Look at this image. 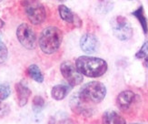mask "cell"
Returning a JSON list of instances; mask_svg holds the SVG:
<instances>
[{"mask_svg": "<svg viewBox=\"0 0 148 124\" xmlns=\"http://www.w3.org/2000/svg\"><path fill=\"white\" fill-rule=\"evenodd\" d=\"M75 67L83 76L99 78L106 72L107 63L99 57L81 56L75 60Z\"/></svg>", "mask_w": 148, "mask_h": 124, "instance_id": "obj_1", "label": "cell"}, {"mask_svg": "<svg viewBox=\"0 0 148 124\" xmlns=\"http://www.w3.org/2000/svg\"><path fill=\"white\" fill-rule=\"evenodd\" d=\"M62 41V31L56 27H48L41 32L38 43L45 54H53L58 50Z\"/></svg>", "mask_w": 148, "mask_h": 124, "instance_id": "obj_2", "label": "cell"}, {"mask_svg": "<svg viewBox=\"0 0 148 124\" xmlns=\"http://www.w3.org/2000/svg\"><path fill=\"white\" fill-rule=\"evenodd\" d=\"M106 88L99 81H92L84 85L78 93V98L82 102L99 103L105 99Z\"/></svg>", "mask_w": 148, "mask_h": 124, "instance_id": "obj_3", "label": "cell"}, {"mask_svg": "<svg viewBox=\"0 0 148 124\" xmlns=\"http://www.w3.org/2000/svg\"><path fill=\"white\" fill-rule=\"evenodd\" d=\"M21 4L28 20L33 25H39L45 21L47 12L39 0H23Z\"/></svg>", "mask_w": 148, "mask_h": 124, "instance_id": "obj_4", "label": "cell"}, {"mask_svg": "<svg viewBox=\"0 0 148 124\" xmlns=\"http://www.w3.org/2000/svg\"><path fill=\"white\" fill-rule=\"evenodd\" d=\"M114 35L121 41L130 39L133 36V28L131 23L125 17L117 16L112 18L110 22Z\"/></svg>", "mask_w": 148, "mask_h": 124, "instance_id": "obj_5", "label": "cell"}, {"mask_svg": "<svg viewBox=\"0 0 148 124\" xmlns=\"http://www.w3.org/2000/svg\"><path fill=\"white\" fill-rule=\"evenodd\" d=\"M16 37L20 44L27 49H34L36 45V33L29 25L23 23L16 29Z\"/></svg>", "mask_w": 148, "mask_h": 124, "instance_id": "obj_6", "label": "cell"}, {"mask_svg": "<svg viewBox=\"0 0 148 124\" xmlns=\"http://www.w3.org/2000/svg\"><path fill=\"white\" fill-rule=\"evenodd\" d=\"M60 71L65 80L68 82L71 87H75L83 82V75L77 70L74 64L69 61H65L61 64Z\"/></svg>", "mask_w": 148, "mask_h": 124, "instance_id": "obj_7", "label": "cell"}, {"mask_svg": "<svg viewBox=\"0 0 148 124\" xmlns=\"http://www.w3.org/2000/svg\"><path fill=\"white\" fill-rule=\"evenodd\" d=\"M81 49L86 54H93L97 51L99 48V42L97 37L93 34H85L80 39Z\"/></svg>", "mask_w": 148, "mask_h": 124, "instance_id": "obj_8", "label": "cell"}, {"mask_svg": "<svg viewBox=\"0 0 148 124\" xmlns=\"http://www.w3.org/2000/svg\"><path fill=\"white\" fill-rule=\"evenodd\" d=\"M136 100V94L132 90H124L116 98V105L122 112H125L131 107Z\"/></svg>", "mask_w": 148, "mask_h": 124, "instance_id": "obj_9", "label": "cell"}, {"mask_svg": "<svg viewBox=\"0 0 148 124\" xmlns=\"http://www.w3.org/2000/svg\"><path fill=\"white\" fill-rule=\"evenodd\" d=\"M16 95H17V101L18 105L20 107H24L27 103L29 97L31 96V90L21 82H18L15 86Z\"/></svg>", "mask_w": 148, "mask_h": 124, "instance_id": "obj_10", "label": "cell"}, {"mask_svg": "<svg viewBox=\"0 0 148 124\" xmlns=\"http://www.w3.org/2000/svg\"><path fill=\"white\" fill-rule=\"evenodd\" d=\"M73 87L70 86L69 84H59L56 85L52 89L51 91V96L56 100H62L68 95Z\"/></svg>", "mask_w": 148, "mask_h": 124, "instance_id": "obj_11", "label": "cell"}, {"mask_svg": "<svg viewBox=\"0 0 148 124\" xmlns=\"http://www.w3.org/2000/svg\"><path fill=\"white\" fill-rule=\"evenodd\" d=\"M102 122L103 124H126L123 117L114 110H108L103 114Z\"/></svg>", "mask_w": 148, "mask_h": 124, "instance_id": "obj_12", "label": "cell"}, {"mask_svg": "<svg viewBox=\"0 0 148 124\" xmlns=\"http://www.w3.org/2000/svg\"><path fill=\"white\" fill-rule=\"evenodd\" d=\"M27 74L32 80H34L38 83H42L44 81L43 73L41 72L40 69L36 64H32L27 68Z\"/></svg>", "mask_w": 148, "mask_h": 124, "instance_id": "obj_13", "label": "cell"}, {"mask_svg": "<svg viewBox=\"0 0 148 124\" xmlns=\"http://www.w3.org/2000/svg\"><path fill=\"white\" fill-rule=\"evenodd\" d=\"M58 12H59L60 17L63 19L64 21H66L67 23H74L75 22V17L73 14L71 9H69L66 6L60 5L58 6Z\"/></svg>", "mask_w": 148, "mask_h": 124, "instance_id": "obj_14", "label": "cell"}, {"mask_svg": "<svg viewBox=\"0 0 148 124\" xmlns=\"http://www.w3.org/2000/svg\"><path fill=\"white\" fill-rule=\"evenodd\" d=\"M132 15L136 17L138 21L140 22L141 26H142V28L145 32V34L148 33V25H147V20H146V17L144 14V8L143 6H140L139 8L132 13Z\"/></svg>", "mask_w": 148, "mask_h": 124, "instance_id": "obj_15", "label": "cell"}, {"mask_svg": "<svg viewBox=\"0 0 148 124\" xmlns=\"http://www.w3.org/2000/svg\"><path fill=\"white\" fill-rule=\"evenodd\" d=\"M45 107V100L42 97L36 96L33 99V110L36 113L40 112Z\"/></svg>", "mask_w": 148, "mask_h": 124, "instance_id": "obj_16", "label": "cell"}, {"mask_svg": "<svg viewBox=\"0 0 148 124\" xmlns=\"http://www.w3.org/2000/svg\"><path fill=\"white\" fill-rule=\"evenodd\" d=\"M8 55V48H6L5 44L3 42L1 35H0V64L4 63L6 60Z\"/></svg>", "mask_w": 148, "mask_h": 124, "instance_id": "obj_17", "label": "cell"}, {"mask_svg": "<svg viewBox=\"0 0 148 124\" xmlns=\"http://www.w3.org/2000/svg\"><path fill=\"white\" fill-rule=\"evenodd\" d=\"M11 93L10 87L6 84H0V102L8 99Z\"/></svg>", "mask_w": 148, "mask_h": 124, "instance_id": "obj_18", "label": "cell"}, {"mask_svg": "<svg viewBox=\"0 0 148 124\" xmlns=\"http://www.w3.org/2000/svg\"><path fill=\"white\" fill-rule=\"evenodd\" d=\"M146 57H148V41L143 44L140 50L136 54V57L137 58H145Z\"/></svg>", "mask_w": 148, "mask_h": 124, "instance_id": "obj_19", "label": "cell"}, {"mask_svg": "<svg viewBox=\"0 0 148 124\" xmlns=\"http://www.w3.org/2000/svg\"><path fill=\"white\" fill-rule=\"evenodd\" d=\"M10 112V109L8 104L0 102V118H4Z\"/></svg>", "mask_w": 148, "mask_h": 124, "instance_id": "obj_20", "label": "cell"}, {"mask_svg": "<svg viewBox=\"0 0 148 124\" xmlns=\"http://www.w3.org/2000/svg\"><path fill=\"white\" fill-rule=\"evenodd\" d=\"M59 124H75L74 121L71 119H66V120H63L59 122Z\"/></svg>", "mask_w": 148, "mask_h": 124, "instance_id": "obj_21", "label": "cell"}, {"mask_svg": "<svg viewBox=\"0 0 148 124\" xmlns=\"http://www.w3.org/2000/svg\"><path fill=\"white\" fill-rule=\"evenodd\" d=\"M144 65L145 66V68L148 69V57H146L145 58V62H144Z\"/></svg>", "mask_w": 148, "mask_h": 124, "instance_id": "obj_22", "label": "cell"}, {"mask_svg": "<svg viewBox=\"0 0 148 124\" xmlns=\"http://www.w3.org/2000/svg\"><path fill=\"white\" fill-rule=\"evenodd\" d=\"M4 25H5V22L2 20V19H0V28H2L4 27Z\"/></svg>", "mask_w": 148, "mask_h": 124, "instance_id": "obj_23", "label": "cell"}, {"mask_svg": "<svg viewBox=\"0 0 148 124\" xmlns=\"http://www.w3.org/2000/svg\"><path fill=\"white\" fill-rule=\"evenodd\" d=\"M57 1H60V2H65V1H66V0H57Z\"/></svg>", "mask_w": 148, "mask_h": 124, "instance_id": "obj_24", "label": "cell"}, {"mask_svg": "<svg viewBox=\"0 0 148 124\" xmlns=\"http://www.w3.org/2000/svg\"><path fill=\"white\" fill-rule=\"evenodd\" d=\"M131 124H141V123H131Z\"/></svg>", "mask_w": 148, "mask_h": 124, "instance_id": "obj_25", "label": "cell"}, {"mask_svg": "<svg viewBox=\"0 0 148 124\" xmlns=\"http://www.w3.org/2000/svg\"><path fill=\"white\" fill-rule=\"evenodd\" d=\"M1 1H2V0H0V2H1Z\"/></svg>", "mask_w": 148, "mask_h": 124, "instance_id": "obj_26", "label": "cell"}, {"mask_svg": "<svg viewBox=\"0 0 148 124\" xmlns=\"http://www.w3.org/2000/svg\"><path fill=\"white\" fill-rule=\"evenodd\" d=\"M147 1H148V0H147Z\"/></svg>", "mask_w": 148, "mask_h": 124, "instance_id": "obj_27", "label": "cell"}, {"mask_svg": "<svg viewBox=\"0 0 148 124\" xmlns=\"http://www.w3.org/2000/svg\"><path fill=\"white\" fill-rule=\"evenodd\" d=\"M102 1H103V0H102Z\"/></svg>", "mask_w": 148, "mask_h": 124, "instance_id": "obj_28", "label": "cell"}]
</instances>
